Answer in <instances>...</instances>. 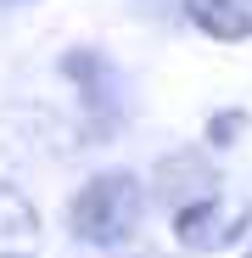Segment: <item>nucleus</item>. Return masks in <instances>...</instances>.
I'll return each instance as SVG.
<instances>
[{"mask_svg":"<svg viewBox=\"0 0 252 258\" xmlns=\"http://www.w3.org/2000/svg\"><path fill=\"white\" fill-rule=\"evenodd\" d=\"M140 219H146V180L129 174V168H101V174H90L73 191V202H67L73 241L101 247V252L129 247Z\"/></svg>","mask_w":252,"mask_h":258,"instance_id":"nucleus-1","label":"nucleus"},{"mask_svg":"<svg viewBox=\"0 0 252 258\" xmlns=\"http://www.w3.org/2000/svg\"><path fill=\"white\" fill-rule=\"evenodd\" d=\"M62 79L78 90V107H84V135L90 141H112L123 123H129V84H123L118 62L101 56L96 45H78L62 56Z\"/></svg>","mask_w":252,"mask_h":258,"instance_id":"nucleus-2","label":"nucleus"},{"mask_svg":"<svg viewBox=\"0 0 252 258\" xmlns=\"http://www.w3.org/2000/svg\"><path fill=\"white\" fill-rule=\"evenodd\" d=\"M241 236H252V202H235L224 191H202L174 208V241L185 252H219Z\"/></svg>","mask_w":252,"mask_h":258,"instance_id":"nucleus-3","label":"nucleus"},{"mask_svg":"<svg viewBox=\"0 0 252 258\" xmlns=\"http://www.w3.org/2000/svg\"><path fill=\"white\" fill-rule=\"evenodd\" d=\"M45 225H39V208L23 185L0 180V258H39Z\"/></svg>","mask_w":252,"mask_h":258,"instance_id":"nucleus-4","label":"nucleus"},{"mask_svg":"<svg viewBox=\"0 0 252 258\" xmlns=\"http://www.w3.org/2000/svg\"><path fill=\"white\" fill-rule=\"evenodd\" d=\"M185 17L196 34L219 39V45L252 39V0H185Z\"/></svg>","mask_w":252,"mask_h":258,"instance_id":"nucleus-5","label":"nucleus"},{"mask_svg":"<svg viewBox=\"0 0 252 258\" xmlns=\"http://www.w3.org/2000/svg\"><path fill=\"white\" fill-rule=\"evenodd\" d=\"M241 129H246V112H219V118H207V146H235Z\"/></svg>","mask_w":252,"mask_h":258,"instance_id":"nucleus-6","label":"nucleus"},{"mask_svg":"<svg viewBox=\"0 0 252 258\" xmlns=\"http://www.w3.org/2000/svg\"><path fill=\"white\" fill-rule=\"evenodd\" d=\"M246 258H252V236H246Z\"/></svg>","mask_w":252,"mask_h":258,"instance_id":"nucleus-7","label":"nucleus"},{"mask_svg":"<svg viewBox=\"0 0 252 258\" xmlns=\"http://www.w3.org/2000/svg\"><path fill=\"white\" fill-rule=\"evenodd\" d=\"M0 6H17V0H0Z\"/></svg>","mask_w":252,"mask_h":258,"instance_id":"nucleus-8","label":"nucleus"}]
</instances>
